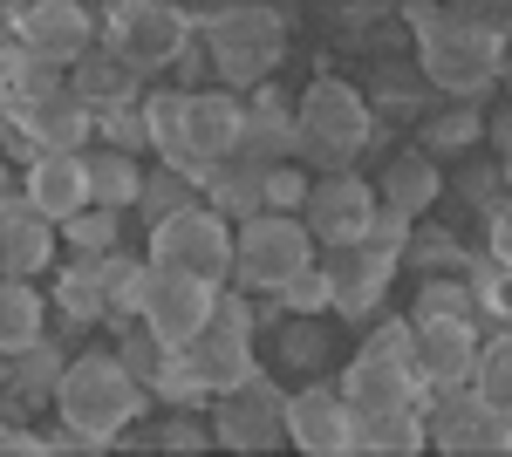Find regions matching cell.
<instances>
[{"label":"cell","mask_w":512,"mask_h":457,"mask_svg":"<svg viewBox=\"0 0 512 457\" xmlns=\"http://www.w3.org/2000/svg\"><path fill=\"white\" fill-rule=\"evenodd\" d=\"M417 69H424V82L437 96L485 103L499 89V76H506V35H492L465 7H437L417 28Z\"/></svg>","instance_id":"1"},{"label":"cell","mask_w":512,"mask_h":457,"mask_svg":"<svg viewBox=\"0 0 512 457\" xmlns=\"http://www.w3.org/2000/svg\"><path fill=\"white\" fill-rule=\"evenodd\" d=\"M383 130L369 110V89H355L342 76H315L308 96L294 103V157L308 171H355V157L369 151Z\"/></svg>","instance_id":"2"},{"label":"cell","mask_w":512,"mask_h":457,"mask_svg":"<svg viewBox=\"0 0 512 457\" xmlns=\"http://www.w3.org/2000/svg\"><path fill=\"white\" fill-rule=\"evenodd\" d=\"M144 403H151V389L130 376V362H123L117 348L69 355V369H62V382H55V410H62V423L89 430L96 444H117L123 430H137Z\"/></svg>","instance_id":"3"},{"label":"cell","mask_w":512,"mask_h":457,"mask_svg":"<svg viewBox=\"0 0 512 457\" xmlns=\"http://www.w3.org/2000/svg\"><path fill=\"white\" fill-rule=\"evenodd\" d=\"M287 35H294V21L280 14V7H260V0H233L212 28H205V48H212V76L226 82V89H253V82H267L280 69V55H287Z\"/></svg>","instance_id":"4"},{"label":"cell","mask_w":512,"mask_h":457,"mask_svg":"<svg viewBox=\"0 0 512 457\" xmlns=\"http://www.w3.org/2000/svg\"><path fill=\"white\" fill-rule=\"evenodd\" d=\"M103 41L117 48L137 76H164L198 41V28L178 0H110L103 7Z\"/></svg>","instance_id":"5"},{"label":"cell","mask_w":512,"mask_h":457,"mask_svg":"<svg viewBox=\"0 0 512 457\" xmlns=\"http://www.w3.org/2000/svg\"><path fill=\"white\" fill-rule=\"evenodd\" d=\"M151 267H171V273H192V280H212L226 287L233 280V219L219 205H178L171 219L151 226Z\"/></svg>","instance_id":"6"},{"label":"cell","mask_w":512,"mask_h":457,"mask_svg":"<svg viewBox=\"0 0 512 457\" xmlns=\"http://www.w3.org/2000/svg\"><path fill=\"white\" fill-rule=\"evenodd\" d=\"M315 260V232L308 219H294V212H253V219H239L233 226V280L246 294H274L280 280L294 267H308Z\"/></svg>","instance_id":"7"},{"label":"cell","mask_w":512,"mask_h":457,"mask_svg":"<svg viewBox=\"0 0 512 457\" xmlns=\"http://www.w3.org/2000/svg\"><path fill=\"white\" fill-rule=\"evenodd\" d=\"M424 423H431V444L444 457H506L512 451V417L492 410L472 382L465 389H431L424 396Z\"/></svg>","instance_id":"8"},{"label":"cell","mask_w":512,"mask_h":457,"mask_svg":"<svg viewBox=\"0 0 512 457\" xmlns=\"http://www.w3.org/2000/svg\"><path fill=\"white\" fill-rule=\"evenodd\" d=\"M212 444H226V451H274L287 444V389L274 376H253L233 382V389H219L212 396Z\"/></svg>","instance_id":"9"},{"label":"cell","mask_w":512,"mask_h":457,"mask_svg":"<svg viewBox=\"0 0 512 457\" xmlns=\"http://www.w3.org/2000/svg\"><path fill=\"white\" fill-rule=\"evenodd\" d=\"M376 185L369 178H355V171H321L315 185H308V205H301V219H308V232H315V246H355L362 232H369V219H376Z\"/></svg>","instance_id":"10"},{"label":"cell","mask_w":512,"mask_h":457,"mask_svg":"<svg viewBox=\"0 0 512 457\" xmlns=\"http://www.w3.org/2000/svg\"><path fill=\"white\" fill-rule=\"evenodd\" d=\"M287 444L308 457H349L355 451V410L342 382H308L287 396Z\"/></svg>","instance_id":"11"},{"label":"cell","mask_w":512,"mask_h":457,"mask_svg":"<svg viewBox=\"0 0 512 457\" xmlns=\"http://www.w3.org/2000/svg\"><path fill=\"white\" fill-rule=\"evenodd\" d=\"M212 301H219V287L212 280H192V273H171V267H151L144 280V307H137V321H151L158 328L164 348H185L212 321Z\"/></svg>","instance_id":"12"},{"label":"cell","mask_w":512,"mask_h":457,"mask_svg":"<svg viewBox=\"0 0 512 457\" xmlns=\"http://www.w3.org/2000/svg\"><path fill=\"white\" fill-rule=\"evenodd\" d=\"M14 35H21L28 55L69 69L89 41H103V21L89 14V0H28V7H21V21H14Z\"/></svg>","instance_id":"13"},{"label":"cell","mask_w":512,"mask_h":457,"mask_svg":"<svg viewBox=\"0 0 512 457\" xmlns=\"http://www.w3.org/2000/svg\"><path fill=\"white\" fill-rule=\"evenodd\" d=\"M403 260H390V253H376V246H335L328 253V314H342V321H369L376 307H383V294H390V280Z\"/></svg>","instance_id":"14"},{"label":"cell","mask_w":512,"mask_h":457,"mask_svg":"<svg viewBox=\"0 0 512 457\" xmlns=\"http://www.w3.org/2000/svg\"><path fill=\"white\" fill-rule=\"evenodd\" d=\"M0 116L28 137V151H89L96 144V110L76 89H55L41 103H0Z\"/></svg>","instance_id":"15"},{"label":"cell","mask_w":512,"mask_h":457,"mask_svg":"<svg viewBox=\"0 0 512 457\" xmlns=\"http://www.w3.org/2000/svg\"><path fill=\"white\" fill-rule=\"evenodd\" d=\"M478 335L472 314H451V321H417V376H424V396L431 389H465L478 376Z\"/></svg>","instance_id":"16"},{"label":"cell","mask_w":512,"mask_h":457,"mask_svg":"<svg viewBox=\"0 0 512 457\" xmlns=\"http://www.w3.org/2000/svg\"><path fill=\"white\" fill-rule=\"evenodd\" d=\"M342 396H349L355 417H376V410H403V403H424V376L417 362H396V355H355L349 376H342Z\"/></svg>","instance_id":"17"},{"label":"cell","mask_w":512,"mask_h":457,"mask_svg":"<svg viewBox=\"0 0 512 457\" xmlns=\"http://www.w3.org/2000/svg\"><path fill=\"white\" fill-rule=\"evenodd\" d=\"M55 239H62V226L28 205V191H7V198H0V273L35 280V273L55 260Z\"/></svg>","instance_id":"18"},{"label":"cell","mask_w":512,"mask_h":457,"mask_svg":"<svg viewBox=\"0 0 512 457\" xmlns=\"http://www.w3.org/2000/svg\"><path fill=\"white\" fill-rule=\"evenodd\" d=\"M246 164L274 171V164H294V103L280 96L274 82H253L246 89V130H239V151Z\"/></svg>","instance_id":"19"},{"label":"cell","mask_w":512,"mask_h":457,"mask_svg":"<svg viewBox=\"0 0 512 457\" xmlns=\"http://www.w3.org/2000/svg\"><path fill=\"white\" fill-rule=\"evenodd\" d=\"M21 191H28L35 212H48L62 226V219H76L89 205V164H82V151H28Z\"/></svg>","instance_id":"20"},{"label":"cell","mask_w":512,"mask_h":457,"mask_svg":"<svg viewBox=\"0 0 512 457\" xmlns=\"http://www.w3.org/2000/svg\"><path fill=\"white\" fill-rule=\"evenodd\" d=\"M239 130H246V96L239 89H185V144H192L205 164L239 151Z\"/></svg>","instance_id":"21"},{"label":"cell","mask_w":512,"mask_h":457,"mask_svg":"<svg viewBox=\"0 0 512 457\" xmlns=\"http://www.w3.org/2000/svg\"><path fill=\"white\" fill-rule=\"evenodd\" d=\"M185 362H192V376L219 396V389H233V382H246L260 362H253V335H233V328H219V321H205L192 342L178 348Z\"/></svg>","instance_id":"22"},{"label":"cell","mask_w":512,"mask_h":457,"mask_svg":"<svg viewBox=\"0 0 512 457\" xmlns=\"http://www.w3.org/2000/svg\"><path fill=\"white\" fill-rule=\"evenodd\" d=\"M137 82H144V76L123 62L110 41H89L76 62H69V89H76L89 110H110V103H130V96H144Z\"/></svg>","instance_id":"23"},{"label":"cell","mask_w":512,"mask_h":457,"mask_svg":"<svg viewBox=\"0 0 512 457\" xmlns=\"http://www.w3.org/2000/svg\"><path fill=\"white\" fill-rule=\"evenodd\" d=\"M376 198L396 205V212H410V219H424L437 198H444V171H437V157L417 144V151H396L383 164V178H376Z\"/></svg>","instance_id":"24"},{"label":"cell","mask_w":512,"mask_h":457,"mask_svg":"<svg viewBox=\"0 0 512 457\" xmlns=\"http://www.w3.org/2000/svg\"><path fill=\"white\" fill-rule=\"evenodd\" d=\"M410 451H431V423H424V403H403V410L355 417V457H410Z\"/></svg>","instance_id":"25"},{"label":"cell","mask_w":512,"mask_h":457,"mask_svg":"<svg viewBox=\"0 0 512 457\" xmlns=\"http://www.w3.org/2000/svg\"><path fill=\"white\" fill-rule=\"evenodd\" d=\"M82 164H89V205L137 212V191H144L137 151H117V144H89V151H82Z\"/></svg>","instance_id":"26"},{"label":"cell","mask_w":512,"mask_h":457,"mask_svg":"<svg viewBox=\"0 0 512 457\" xmlns=\"http://www.w3.org/2000/svg\"><path fill=\"white\" fill-rule=\"evenodd\" d=\"M205 205H219L233 226H239V219H253V212H267V171L246 164V157H219L212 178H205Z\"/></svg>","instance_id":"27"},{"label":"cell","mask_w":512,"mask_h":457,"mask_svg":"<svg viewBox=\"0 0 512 457\" xmlns=\"http://www.w3.org/2000/svg\"><path fill=\"white\" fill-rule=\"evenodd\" d=\"M41 335H48V301L35 294V280L0 273V348L21 355V348L41 342Z\"/></svg>","instance_id":"28"},{"label":"cell","mask_w":512,"mask_h":457,"mask_svg":"<svg viewBox=\"0 0 512 457\" xmlns=\"http://www.w3.org/2000/svg\"><path fill=\"white\" fill-rule=\"evenodd\" d=\"M55 307L76 321V328H96L110 321V294H103V273H96V253H76L69 267L55 273Z\"/></svg>","instance_id":"29"},{"label":"cell","mask_w":512,"mask_h":457,"mask_svg":"<svg viewBox=\"0 0 512 457\" xmlns=\"http://www.w3.org/2000/svg\"><path fill=\"white\" fill-rule=\"evenodd\" d=\"M274 362L287 376H321L328 369V328H321V314H280Z\"/></svg>","instance_id":"30"},{"label":"cell","mask_w":512,"mask_h":457,"mask_svg":"<svg viewBox=\"0 0 512 457\" xmlns=\"http://www.w3.org/2000/svg\"><path fill=\"white\" fill-rule=\"evenodd\" d=\"M369 110H376L383 130H390V123H424V110H431V82H424V69H417V76L383 69V76L369 82Z\"/></svg>","instance_id":"31"},{"label":"cell","mask_w":512,"mask_h":457,"mask_svg":"<svg viewBox=\"0 0 512 457\" xmlns=\"http://www.w3.org/2000/svg\"><path fill=\"white\" fill-rule=\"evenodd\" d=\"M478 137H485V110L478 103H444V110H424V151L431 157H458V151H472Z\"/></svg>","instance_id":"32"},{"label":"cell","mask_w":512,"mask_h":457,"mask_svg":"<svg viewBox=\"0 0 512 457\" xmlns=\"http://www.w3.org/2000/svg\"><path fill=\"white\" fill-rule=\"evenodd\" d=\"M192 198H198V178L158 157V171H144V191H137V219H144V226H158V219H171V212H178V205H192Z\"/></svg>","instance_id":"33"},{"label":"cell","mask_w":512,"mask_h":457,"mask_svg":"<svg viewBox=\"0 0 512 457\" xmlns=\"http://www.w3.org/2000/svg\"><path fill=\"white\" fill-rule=\"evenodd\" d=\"M472 389L492 403V410H506L512 417V328H499V335H485V348H478V376Z\"/></svg>","instance_id":"34"},{"label":"cell","mask_w":512,"mask_h":457,"mask_svg":"<svg viewBox=\"0 0 512 457\" xmlns=\"http://www.w3.org/2000/svg\"><path fill=\"white\" fill-rule=\"evenodd\" d=\"M451 314H472L478 321V301H472V287H465V273H424L410 321H451Z\"/></svg>","instance_id":"35"},{"label":"cell","mask_w":512,"mask_h":457,"mask_svg":"<svg viewBox=\"0 0 512 457\" xmlns=\"http://www.w3.org/2000/svg\"><path fill=\"white\" fill-rule=\"evenodd\" d=\"M403 267L410 273H458L465 267V246H458V232H444V226H410Z\"/></svg>","instance_id":"36"},{"label":"cell","mask_w":512,"mask_h":457,"mask_svg":"<svg viewBox=\"0 0 512 457\" xmlns=\"http://www.w3.org/2000/svg\"><path fill=\"white\" fill-rule=\"evenodd\" d=\"M96 144H117V151H151V123H144V96L96 110Z\"/></svg>","instance_id":"37"},{"label":"cell","mask_w":512,"mask_h":457,"mask_svg":"<svg viewBox=\"0 0 512 457\" xmlns=\"http://www.w3.org/2000/svg\"><path fill=\"white\" fill-rule=\"evenodd\" d=\"M123 232V212L110 205H82L76 219H62V239H69V253H110Z\"/></svg>","instance_id":"38"},{"label":"cell","mask_w":512,"mask_h":457,"mask_svg":"<svg viewBox=\"0 0 512 457\" xmlns=\"http://www.w3.org/2000/svg\"><path fill=\"white\" fill-rule=\"evenodd\" d=\"M117 335H123V342H117V355L130 362V376H137L144 389H151V376H158L164 362H171V348L158 342V328H151V321H123Z\"/></svg>","instance_id":"39"},{"label":"cell","mask_w":512,"mask_h":457,"mask_svg":"<svg viewBox=\"0 0 512 457\" xmlns=\"http://www.w3.org/2000/svg\"><path fill=\"white\" fill-rule=\"evenodd\" d=\"M274 294H280V307H287V314H328V260L294 267V273L274 287Z\"/></svg>","instance_id":"40"},{"label":"cell","mask_w":512,"mask_h":457,"mask_svg":"<svg viewBox=\"0 0 512 457\" xmlns=\"http://www.w3.org/2000/svg\"><path fill=\"white\" fill-rule=\"evenodd\" d=\"M151 396H164V403H171V410H198V403H205V396H212V389H205V382L192 376V362H185V355H178V348H171V362H164L158 376H151Z\"/></svg>","instance_id":"41"},{"label":"cell","mask_w":512,"mask_h":457,"mask_svg":"<svg viewBox=\"0 0 512 457\" xmlns=\"http://www.w3.org/2000/svg\"><path fill=\"white\" fill-rule=\"evenodd\" d=\"M458 198H465L472 212H492V205L506 198V171H499V157H492V164H465V171H458Z\"/></svg>","instance_id":"42"},{"label":"cell","mask_w":512,"mask_h":457,"mask_svg":"<svg viewBox=\"0 0 512 457\" xmlns=\"http://www.w3.org/2000/svg\"><path fill=\"white\" fill-rule=\"evenodd\" d=\"M410 212H396V205H376V219H369V232H362V246H376V253H390V260H403V246H410Z\"/></svg>","instance_id":"43"},{"label":"cell","mask_w":512,"mask_h":457,"mask_svg":"<svg viewBox=\"0 0 512 457\" xmlns=\"http://www.w3.org/2000/svg\"><path fill=\"white\" fill-rule=\"evenodd\" d=\"M55 89H69V69L28 55V69H21V82H14V96H7V103H41V96H55Z\"/></svg>","instance_id":"44"},{"label":"cell","mask_w":512,"mask_h":457,"mask_svg":"<svg viewBox=\"0 0 512 457\" xmlns=\"http://www.w3.org/2000/svg\"><path fill=\"white\" fill-rule=\"evenodd\" d=\"M267 205H274V212H301V205H308V171H301V157L267 171Z\"/></svg>","instance_id":"45"},{"label":"cell","mask_w":512,"mask_h":457,"mask_svg":"<svg viewBox=\"0 0 512 457\" xmlns=\"http://www.w3.org/2000/svg\"><path fill=\"white\" fill-rule=\"evenodd\" d=\"M362 348H369V355H396V362H417V321H403V314H396V321H376Z\"/></svg>","instance_id":"46"},{"label":"cell","mask_w":512,"mask_h":457,"mask_svg":"<svg viewBox=\"0 0 512 457\" xmlns=\"http://www.w3.org/2000/svg\"><path fill=\"white\" fill-rule=\"evenodd\" d=\"M151 444H158V451H205V444H212V423H192V410H178Z\"/></svg>","instance_id":"47"},{"label":"cell","mask_w":512,"mask_h":457,"mask_svg":"<svg viewBox=\"0 0 512 457\" xmlns=\"http://www.w3.org/2000/svg\"><path fill=\"white\" fill-rule=\"evenodd\" d=\"M485 253H492V260L512 273V191L492 205V212H485Z\"/></svg>","instance_id":"48"},{"label":"cell","mask_w":512,"mask_h":457,"mask_svg":"<svg viewBox=\"0 0 512 457\" xmlns=\"http://www.w3.org/2000/svg\"><path fill=\"white\" fill-rule=\"evenodd\" d=\"M21 69H28V48H21V35H0V103L14 96Z\"/></svg>","instance_id":"49"},{"label":"cell","mask_w":512,"mask_h":457,"mask_svg":"<svg viewBox=\"0 0 512 457\" xmlns=\"http://www.w3.org/2000/svg\"><path fill=\"white\" fill-rule=\"evenodd\" d=\"M41 444H48V451H76V457H96V451H110V444H96V437H89V430H76V423H62V430H48Z\"/></svg>","instance_id":"50"},{"label":"cell","mask_w":512,"mask_h":457,"mask_svg":"<svg viewBox=\"0 0 512 457\" xmlns=\"http://www.w3.org/2000/svg\"><path fill=\"white\" fill-rule=\"evenodd\" d=\"M465 14H478L492 35H512V0H458Z\"/></svg>","instance_id":"51"},{"label":"cell","mask_w":512,"mask_h":457,"mask_svg":"<svg viewBox=\"0 0 512 457\" xmlns=\"http://www.w3.org/2000/svg\"><path fill=\"white\" fill-rule=\"evenodd\" d=\"M226 7H233V0H185V14H192V28H198V35H205V28H212V21H219Z\"/></svg>","instance_id":"52"},{"label":"cell","mask_w":512,"mask_h":457,"mask_svg":"<svg viewBox=\"0 0 512 457\" xmlns=\"http://www.w3.org/2000/svg\"><path fill=\"white\" fill-rule=\"evenodd\" d=\"M7 382H14V355L0 348V396H7Z\"/></svg>","instance_id":"53"},{"label":"cell","mask_w":512,"mask_h":457,"mask_svg":"<svg viewBox=\"0 0 512 457\" xmlns=\"http://www.w3.org/2000/svg\"><path fill=\"white\" fill-rule=\"evenodd\" d=\"M499 171H506V191H512V137L499 144Z\"/></svg>","instance_id":"54"},{"label":"cell","mask_w":512,"mask_h":457,"mask_svg":"<svg viewBox=\"0 0 512 457\" xmlns=\"http://www.w3.org/2000/svg\"><path fill=\"white\" fill-rule=\"evenodd\" d=\"M7 191H14V171H7V157H0V198H7Z\"/></svg>","instance_id":"55"},{"label":"cell","mask_w":512,"mask_h":457,"mask_svg":"<svg viewBox=\"0 0 512 457\" xmlns=\"http://www.w3.org/2000/svg\"><path fill=\"white\" fill-rule=\"evenodd\" d=\"M260 7H280V14H287V21H294V0H260Z\"/></svg>","instance_id":"56"},{"label":"cell","mask_w":512,"mask_h":457,"mask_svg":"<svg viewBox=\"0 0 512 457\" xmlns=\"http://www.w3.org/2000/svg\"><path fill=\"white\" fill-rule=\"evenodd\" d=\"M0 7H7V14H14V21H21V7H28V0H0Z\"/></svg>","instance_id":"57"},{"label":"cell","mask_w":512,"mask_h":457,"mask_svg":"<svg viewBox=\"0 0 512 457\" xmlns=\"http://www.w3.org/2000/svg\"><path fill=\"white\" fill-rule=\"evenodd\" d=\"M178 7H185V0H178Z\"/></svg>","instance_id":"58"},{"label":"cell","mask_w":512,"mask_h":457,"mask_svg":"<svg viewBox=\"0 0 512 457\" xmlns=\"http://www.w3.org/2000/svg\"><path fill=\"white\" fill-rule=\"evenodd\" d=\"M396 7H403V0H396Z\"/></svg>","instance_id":"59"},{"label":"cell","mask_w":512,"mask_h":457,"mask_svg":"<svg viewBox=\"0 0 512 457\" xmlns=\"http://www.w3.org/2000/svg\"><path fill=\"white\" fill-rule=\"evenodd\" d=\"M0 423H7V417H0Z\"/></svg>","instance_id":"60"}]
</instances>
